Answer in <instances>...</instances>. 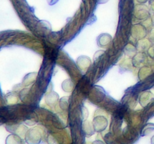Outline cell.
Segmentation results:
<instances>
[{
	"instance_id": "4",
	"label": "cell",
	"mask_w": 154,
	"mask_h": 144,
	"mask_svg": "<svg viewBox=\"0 0 154 144\" xmlns=\"http://www.w3.org/2000/svg\"><path fill=\"white\" fill-rule=\"evenodd\" d=\"M105 95V92L103 88L100 86H96L93 87V88L92 89L91 94L90 95L89 98L93 102V103H99V102H102V100H103L104 97Z\"/></svg>"
},
{
	"instance_id": "8",
	"label": "cell",
	"mask_w": 154,
	"mask_h": 144,
	"mask_svg": "<svg viewBox=\"0 0 154 144\" xmlns=\"http://www.w3.org/2000/svg\"><path fill=\"white\" fill-rule=\"evenodd\" d=\"M112 40V36L108 33H102L96 38L97 45L99 47H106Z\"/></svg>"
},
{
	"instance_id": "17",
	"label": "cell",
	"mask_w": 154,
	"mask_h": 144,
	"mask_svg": "<svg viewBox=\"0 0 154 144\" xmlns=\"http://www.w3.org/2000/svg\"><path fill=\"white\" fill-rule=\"evenodd\" d=\"M82 126L84 133H85L87 136H91L92 134H93L95 129L91 122H90L89 121H86L85 120V121L83 122Z\"/></svg>"
},
{
	"instance_id": "10",
	"label": "cell",
	"mask_w": 154,
	"mask_h": 144,
	"mask_svg": "<svg viewBox=\"0 0 154 144\" xmlns=\"http://www.w3.org/2000/svg\"><path fill=\"white\" fill-rule=\"evenodd\" d=\"M59 100H60L59 94L54 91L50 92L45 95V102L47 104L51 106H55L57 102H59Z\"/></svg>"
},
{
	"instance_id": "24",
	"label": "cell",
	"mask_w": 154,
	"mask_h": 144,
	"mask_svg": "<svg viewBox=\"0 0 154 144\" xmlns=\"http://www.w3.org/2000/svg\"><path fill=\"white\" fill-rule=\"evenodd\" d=\"M81 117L84 120H85L87 118V117L88 116V111H87V108L85 106H83L82 109H81Z\"/></svg>"
},
{
	"instance_id": "3",
	"label": "cell",
	"mask_w": 154,
	"mask_h": 144,
	"mask_svg": "<svg viewBox=\"0 0 154 144\" xmlns=\"http://www.w3.org/2000/svg\"><path fill=\"white\" fill-rule=\"evenodd\" d=\"M42 140V136L36 128H32L26 134V141L28 144H38Z\"/></svg>"
},
{
	"instance_id": "31",
	"label": "cell",
	"mask_w": 154,
	"mask_h": 144,
	"mask_svg": "<svg viewBox=\"0 0 154 144\" xmlns=\"http://www.w3.org/2000/svg\"><path fill=\"white\" fill-rule=\"evenodd\" d=\"M93 144H104V143L102 142V141L96 140V141H95L94 142H93Z\"/></svg>"
},
{
	"instance_id": "5",
	"label": "cell",
	"mask_w": 154,
	"mask_h": 144,
	"mask_svg": "<svg viewBox=\"0 0 154 144\" xmlns=\"http://www.w3.org/2000/svg\"><path fill=\"white\" fill-rule=\"evenodd\" d=\"M93 124L95 130L100 132L106 128L108 126V120L103 116H97L93 119Z\"/></svg>"
},
{
	"instance_id": "29",
	"label": "cell",
	"mask_w": 154,
	"mask_h": 144,
	"mask_svg": "<svg viewBox=\"0 0 154 144\" xmlns=\"http://www.w3.org/2000/svg\"><path fill=\"white\" fill-rule=\"evenodd\" d=\"M147 1H148V0H135V2H138V4H144V3L147 2Z\"/></svg>"
},
{
	"instance_id": "18",
	"label": "cell",
	"mask_w": 154,
	"mask_h": 144,
	"mask_svg": "<svg viewBox=\"0 0 154 144\" xmlns=\"http://www.w3.org/2000/svg\"><path fill=\"white\" fill-rule=\"evenodd\" d=\"M19 97L17 93L15 92H12L8 93L5 95L6 101L8 104H16L19 100Z\"/></svg>"
},
{
	"instance_id": "25",
	"label": "cell",
	"mask_w": 154,
	"mask_h": 144,
	"mask_svg": "<svg viewBox=\"0 0 154 144\" xmlns=\"http://www.w3.org/2000/svg\"><path fill=\"white\" fill-rule=\"evenodd\" d=\"M148 38L150 40V41L154 42V27L152 28L150 30L148 34Z\"/></svg>"
},
{
	"instance_id": "26",
	"label": "cell",
	"mask_w": 154,
	"mask_h": 144,
	"mask_svg": "<svg viewBox=\"0 0 154 144\" xmlns=\"http://www.w3.org/2000/svg\"><path fill=\"white\" fill-rule=\"evenodd\" d=\"M147 53H148L149 56L151 57L153 59H154V46L149 48L148 50H147Z\"/></svg>"
},
{
	"instance_id": "14",
	"label": "cell",
	"mask_w": 154,
	"mask_h": 144,
	"mask_svg": "<svg viewBox=\"0 0 154 144\" xmlns=\"http://www.w3.org/2000/svg\"><path fill=\"white\" fill-rule=\"evenodd\" d=\"M150 40L148 39H141L139 40L137 43V50H138L139 52H144L145 51L148 50V49L150 48Z\"/></svg>"
},
{
	"instance_id": "1",
	"label": "cell",
	"mask_w": 154,
	"mask_h": 144,
	"mask_svg": "<svg viewBox=\"0 0 154 144\" xmlns=\"http://www.w3.org/2000/svg\"><path fill=\"white\" fill-rule=\"evenodd\" d=\"M134 16L136 19L139 20H146L150 16V10L146 5L143 4H139L135 5L134 9Z\"/></svg>"
},
{
	"instance_id": "13",
	"label": "cell",
	"mask_w": 154,
	"mask_h": 144,
	"mask_svg": "<svg viewBox=\"0 0 154 144\" xmlns=\"http://www.w3.org/2000/svg\"><path fill=\"white\" fill-rule=\"evenodd\" d=\"M75 87V82L73 80L66 79L62 82V89L66 92H72Z\"/></svg>"
},
{
	"instance_id": "11",
	"label": "cell",
	"mask_w": 154,
	"mask_h": 144,
	"mask_svg": "<svg viewBox=\"0 0 154 144\" xmlns=\"http://www.w3.org/2000/svg\"><path fill=\"white\" fill-rule=\"evenodd\" d=\"M153 98V94L151 92L145 91L143 92L139 96V103L142 106H146Z\"/></svg>"
},
{
	"instance_id": "15",
	"label": "cell",
	"mask_w": 154,
	"mask_h": 144,
	"mask_svg": "<svg viewBox=\"0 0 154 144\" xmlns=\"http://www.w3.org/2000/svg\"><path fill=\"white\" fill-rule=\"evenodd\" d=\"M124 53L126 54L127 56L129 57H133L135 54L138 52V50L137 47H135L133 44L129 43L126 45V46L124 47V50H123Z\"/></svg>"
},
{
	"instance_id": "22",
	"label": "cell",
	"mask_w": 154,
	"mask_h": 144,
	"mask_svg": "<svg viewBox=\"0 0 154 144\" xmlns=\"http://www.w3.org/2000/svg\"><path fill=\"white\" fill-rule=\"evenodd\" d=\"M105 50H98L97 52H96V53L94 54V56H93L94 64H98L102 60V58H103V56H105Z\"/></svg>"
},
{
	"instance_id": "9",
	"label": "cell",
	"mask_w": 154,
	"mask_h": 144,
	"mask_svg": "<svg viewBox=\"0 0 154 144\" xmlns=\"http://www.w3.org/2000/svg\"><path fill=\"white\" fill-rule=\"evenodd\" d=\"M36 28L44 34H48L52 30L51 23L47 20H39L36 24Z\"/></svg>"
},
{
	"instance_id": "21",
	"label": "cell",
	"mask_w": 154,
	"mask_h": 144,
	"mask_svg": "<svg viewBox=\"0 0 154 144\" xmlns=\"http://www.w3.org/2000/svg\"><path fill=\"white\" fill-rule=\"evenodd\" d=\"M59 104L63 110H67L69 106V97L65 96L59 100Z\"/></svg>"
},
{
	"instance_id": "2",
	"label": "cell",
	"mask_w": 154,
	"mask_h": 144,
	"mask_svg": "<svg viewBox=\"0 0 154 144\" xmlns=\"http://www.w3.org/2000/svg\"><path fill=\"white\" fill-rule=\"evenodd\" d=\"M131 34H132V37L138 40L144 39L147 34V28L143 24H135L132 26L131 28Z\"/></svg>"
},
{
	"instance_id": "16",
	"label": "cell",
	"mask_w": 154,
	"mask_h": 144,
	"mask_svg": "<svg viewBox=\"0 0 154 144\" xmlns=\"http://www.w3.org/2000/svg\"><path fill=\"white\" fill-rule=\"evenodd\" d=\"M152 70L150 67L147 65H144L143 67L140 68L139 72H138V78L140 80H144L149 76L151 74Z\"/></svg>"
},
{
	"instance_id": "30",
	"label": "cell",
	"mask_w": 154,
	"mask_h": 144,
	"mask_svg": "<svg viewBox=\"0 0 154 144\" xmlns=\"http://www.w3.org/2000/svg\"><path fill=\"white\" fill-rule=\"evenodd\" d=\"M109 0H98V4H105Z\"/></svg>"
},
{
	"instance_id": "20",
	"label": "cell",
	"mask_w": 154,
	"mask_h": 144,
	"mask_svg": "<svg viewBox=\"0 0 154 144\" xmlns=\"http://www.w3.org/2000/svg\"><path fill=\"white\" fill-rule=\"evenodd\" d=\"M5 142L6 144H20L21 140L18 135L11 134L7 137Z\"/></svg>"
},
{
	"instance_id": "32",
	"label": "cell",
	"mask_w": 154,
	"mask_h": 144,
	"mask_svg": "<svg viewBox=\"0 0 154 144\" xmlns=\"http://www.w3.org/2000/svg\"><path fill=\"white\" fill-rule=\"evenodd\" d=\"M151 20H152V24L154 26V14L153 15V16L151 17Z\"/></svg>"
},
{
	"instance_id": "28",
	"label": "cell",
	"mask_w": 154,
	"mask_h": 144,
	"mask_svg": "<svg viewBox=\"0 0 154 144\" xmlns=\"http://www.w3.org/2000/svg\"><path fill=\"white\" fill-rule=\"evenodd\" d=\"M150 5L152 11L154 13V0H150Z\"/></svg>"
},
{
	"instance_id": "33",
	"label": "cell",
	"mask_w": 154,
	"mask_h": 144,
	"mask_svg": "<svg viewBox=\"0 0 154 144\" xmlns=\"http://www.w3.org/2000/svg\"><path fill=\"white\" fill-rule=\"evenodd\" d=\"M151 144H154V136L152 137V139H151Z\"/></svg>"
},
{
	"instance_id": "27",
	"label": "cell",
	"mask_w": 154,
	"mask_h": 144,
	"mask_svg": "<svg viewBox=\"0 0 154 144\" xmlns=\"http://www.w3.org/2000/svg\"><path fill=\"white\" fill-rule=\"evenodd\" d=\"M60 0H48V2L49 5H54V4H57Z\"/></svg>"
},
{
	"instance_id": "19",
	"label": "cell",
	"mask_w": 154,
	"mask_h": 144,
	"mask_svg": "<svg viewBox=\"0 0 154 144\" xmlns=\"http://www.w3.org/2000/svg\"><path fill=\"white\" fill-rule=\"evenodd\" d=\"M132 62L129 58H126L123 60L120 64V70L122 71H127V70H130L132 67Z\"/></svg>"
},
{
	"instance_id": "7",
	"label": "cell",
	"mask_w": 154,
	"mask_h": 144,
	"mask_svg": "<svg viewBox=\"0 0 154 144\" xmlns=\"http://www.w3.org/2000/svg\"><path fill=\"white\" fill-rule=\"evenodd\" d=\"M132 65L135 68H141L147 63V58L144 52H138L132 57Z\"/></svg>"
},
{
	"instance_id": "6",
	"label": "cell",
	"mask_w": 154,
	"mask_h": 144,
	"mask_svg": "<svg viewBox=\"0 0 154 144\" xmlns=\"http://www.w3.org/2000/svg\"><path fill=\"white\" fill-rule=\"evenodd\" d=\"M76 64L81 71H87L92 64V61L87 56H80L77 58Z\"/></svg>"
},
{
	"instance_id": "12",
	"label": "cell",
	"mask_w": 154,
	"mask_h": 144,
	"mask_svg": "<svg viewBox=\"0 0 154 144\" xmlns=\"http://www.w3.org/2000/svg\"><path fill=\"white\" fill-rule=\"evenodd\" d=\"M38 73L37 72H32V73L27 74L23 79L22 86H23L27 87L29 86L32 85L35 82L36 80V77H37Z\"/></svg>"
},
{
	"instance_id": "23",
	"label": "cell",
	"mask_w": 154,
	"mask_h": 144,
	"mask_svg": "<svg viewBox=\"0 0 154 144\" xmlns=\"http://www.w3.org/2000/svg\"><path fill=\"white\" fill-rule=\"evenodd\" d=\"M154 130V124H147V125H145V127L142 130V135H147L149 133H150V131Z\"/></svg>"
}]
</instances>
